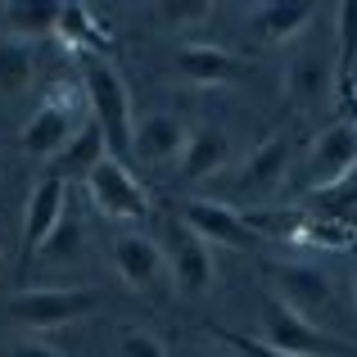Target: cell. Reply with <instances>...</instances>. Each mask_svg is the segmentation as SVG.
I'll list each match as a JSON object with an SVG mask.
<instances>
[{"instance_id":"cell-25","label":"cell","mask_w":357,"mask_h":357,"mask_svg":"<svg viewBox=\"0 0 357 357\" xmlns=\"http://www.w3.org/2000/svg\"><path fill=\"white\" fill-rule=\"evenodd\" d=\"M118 357H167V349H163V340H158L154 331L127 326V331L118 335Z\"/></svg>"},{"instance_id":"cell-9","label":"cell","mask_w":357,"mask_h":357,"mask_svg":"<svg viewBox=\"0 0 357 357\" xmlns=\"http://www.w3.org/2000/svg\"><path fill=\"white\" fill-rule=\"evenodd\" d=\"M294 176V140L271 136L240 163V172L231 176V195L236 199H267Z\"/></svg>"},{"instance_id":"cell-26","label":"cell","mask_w":357,"mask_h":357,"mask_svg":"<svg viewBox=\"0 0 357 357\" xmlns=\"http://www.w3.org/2000/svg\"><path fill=\"white\" fill-rule=\"evenodd\" d=\"M154 14L163 18L167 27H185V23H199V18L213 14L208 0H163V5H154Z\"/></svg>"},{"instance_id":"cell-5","label":"cell","mask_w":357,"mask_h":357,"mask_svg":"<svg viewBox=\"0 0 357 357\" xmlns=\"http://www.w3.org/2000/svg\"><path fill=\"white\" fill-rule=\"evenodd\" d=\"M267 276H271V294L285 307H294L303 321L321 326V331L331 321H340L335 280H331V271H321L317 262H271Z\"/></svg>"},{"instance_id":"cell-27","label":"cell","mask_w":357,"mask_h":357,"mask_svg":"<svg viewBox=\"0 0 357 357\" xmlns=\"http://www.w3.org/2000/svg\"><path fill=\"white\" fill-rule=\"evenodd\" d=\"M218 340L227 349H236L240 357H294V353H276L271 344H262L258 335H236V331H218Z\"/></svg>"},{"instance_id":"cell-23","label":"cell","mask_w":357,"mask_h":357,"mask_svg":"<svg viewBox=\"0 0 357 357\" xmlns=\"http://www.w3.org/2000/svg\"><path fill=\"white\" fill-rule=\"evenodd\" d=\"M335 32H340V50H335V77H340V105L353 100L357 86V0L335 5Z\"/></svg>"},{"instance_id":"cell-21","label":"cell","mask_w":357,"mask_h":357,"mask_svg":"<svg viewBox=\"0 0 357 357\" xmlns=\"http://www.w3.org/2000/svg\"><path fill=\"white\" fill-rule=\"evenodd\" d=\"M32 82H36V41L0 36V96L14 100L32 91Z\"/></svg>"},{"instance_id":"cell-1","label":"cell","mask_w":357,"mask_h":357,"mask_svg":"<svg viewBox=\"0 0 357 357\" xmlns=\"http://www.w3.org/2000/svg\"><path fill=\"white\" fill-rule=\"evenodd\" d=\"M82 91H86V109H91V122L105 131V145H109V158L118 163H136L131 158V131H136V118H131V91L122 82V73L105 54H82Z\"/></svg>"},{"instance_id":"cell-11","label":"cell","mask_w":357,"mask_h":357,"mask_svg":"<svg viewBox=\"0 0 357 357\" xmlns=\"http://www.w3.org/2000/svg\"><path fill=\"white\" fill-rule=\"evenodd\" d=\"M285 96L298 114H312V109L331 105L340 96V77H335V59L321 50H303L289 59L285 68Z\"/></svg>"},{"instance_id":"cell-8","label":"cell","mask_w":357,"mask_h":357,"mask_svg":"<svg viewBox=\"0 0 357 357\" xmlns=\"http://www.w3.org/2000/svg\"><path fill=\"white\" fill-rule=\"evenodd\" d=\"M86 190H91V204H96L109 222H145L149 218V190L131 176L127 163H118V158H105V163L86 176Z\"/></svg>"},{"instance_id":"cell-32","label":"cell","mask_w":357,"mask_h":357,"mask_svg":"<svg viewBox=\"0 0 357 357\" xmlns=\"http://www.w3.org/2000/svg\"><path fill=\"white\" fill-rule=\"evenodd\" d=\"M353 100H357V86H353ZM353 100H349V105H353Z\"/></svg>"},{"instance_id":"cell-4","label":"cell","mask_w":357,"mask_h":357,"mask_svg":"<svg viewBox=\"0 0 357 357\" xmlns=\"http://www.w3.org/2000/svg\"><path fill=\"white\" fill-rule=\"evenodd\" d=\"M353 167H357V127L349 118H340L307 140L303 158L294 163V185L307 195H321L331 185H340Z\"/></svg>"},{"instance_id":"cell-28","label":"cell","mask_w":357,"mask_h":357,"mask_svg":"<svg viewBox=\"0 0 357 357\" xmlns=\"http://www.w3.org/2000/svg\"><path fill=\"white\" fill-rule=\"evenodd\" d=\"M0 357H63V353L54 349V344L36 340V335H23V340L5 344V349H0Z\"/></svg>"},{"instance_id":"cell-6","label":"cell","mask_w":357,"mask_h":357,"mask_svg":"<svg viewBox=\"0 0 357 357\" xmlns=\"http://www.w3.org/2000/svg\"><path fill=\"white\" fill-rule=\"evenodd\" d=\"M262 344H271L276 353H294V357H357L353 344H344L335 331L303 321L276 294L262 298Z\"/></svg>"},{"instance_id":"cell-29","label":"cell","mask_w":357,"mask_h":357,"mask_svg":"<svg viewBox=\"0 0 357 357\" xmlns=\"http://www.w3.org/2000/svg\"><path fill=\"white\" fill-rule=\"evenodd\" d=\"M353 298H357V244H353Z\"/></svg>"},{"instance_id":"cell-16","label":"cell","mask_w":357,"mask_h":357,"mask_svg":"<svg viewBox=\"0 0 357 357\" xmlns=\"http://www.w3.org/2000/svg\"><path fill=\"white\" fill-rule=\"evenodd\" d=\"M227 163H231V136H227V127L204 122V127H195L190 140H185V154H181V172H176V181H181V185L213 181V176L227 172Z\"/></svg>"},{"instance_id":"cell-30","label":"cell","mask_w":357,"mask_h":357,"mask_svg":"<svg viewBox=\"0 0 357 357\" xmlns=\"http://www.w3.org/2000/svg\"><path fill=\"white\" fill-rule=\"evenodd\" d=\"M344 109H349V122L357 127V100H353V105H344Z\"/></svg>"},{"instance_id":"cell-31","label":"cell","mask_w":357,"mask_h":357,"mask_svg":"<svg viewBox=\"0 0 357 357\" xmlns=\"http://www.w3.org/2000/svg\"><path fill=\"white\" fill-rule=\"evenodd\" d=\"M199 357H222V353H199Z\"/></svg>"},{"instance_id":"cell-24","label":"cell","mask_w":357,"mask_h":357,"mask_svg":"<svg viewBox=\"0 0 357 357\" xmlns=\"http://www.w3.org/2000/svg\"><path fill=\"white\" fill-rule=\"evenodd\" d=\"M77 244H82V222H77V213H73V204H68V213H63L59 227L45 236V244H41V253H36V258L63 262V258H73V253H77Z\"/></svg>"},{"instance_id":"cell-15","label":"cell","mask_w":357,"mask_h":357,"mask_svg":"<svg viewBox=\"0 0 357 357\" xmlns=\"http://www.w3.org/2000/svg\"><path fill=\"white\" fill-rule=\"evenodd\" d=\"M114 271L122 276L127 289H154L158 280H163V271H167V253L149 236L127 231V236L114 240Z\"/></svg>"},{"instance_id":"cell-12","label":"cell","mask_w":357,"mask_h":357,"mask_svg":"<svg viewBox=\"0 0 357 357\" xmlns=\"http://www.w3.org/2000/svg\"><path fill=\"white\" fill-rule=\"evenodd\" d=\"M63 213H68V185H63L59 176L45 172L41 181L32 185L27 204H23V231H18V244H23V262H32L36 253H41L45 236L59 227Z\"/></svg>"},{"instance_id":"cell-3","label":"cell","mask_w":357,"mask_h":357,"mask_svg":"<svg viewBox=\"0 0 357 357\" xmlns=\"http://www.w3.org/2000/svg\"><path fill=\"white\" fill-rule=\"evenodd\" d=\"M86 114H91V109H86V91H82V86H54L50 100H41V105L32 109V118L23 122V131H18V149L50 163V158L82 131Z\"/></svg>"},{"instance_id":"cell-2","label":"cell","mask_w":357,"mask_h":357,"mask_svg":"<svg viewBox=\"0 0 357 357\" xmlns=\"http://www.w3.org/2000/svg\"><path fill=\"white\" fill-rule=\"evenodd\" d=\"M105 303V294L91 285H41V289H18V294L5 298V317L14 326H23L27 335H50V331H63V326L91 317L96 307Z\"/></svg>"},{"instance_id":"cell-7","label":"cell","mask_w":357,"mask_h":357,"mask_svg":"<svg viewBox=\"0 0 357 357\" xmlns=\"http://www.w3.org/2000/svg\"><path fill=\"white\" fill-rule=\"evenodd\" d=\"M307 244H326V249H353L357 244V167L340 185L312 195L303 208V236Z\"/></svg>"},{"instance_id":"cell-19","label":"cell","mask_w":357,"mask_h":357,"mask_svg":"<svg viewBox=\"0 0 357 357\" xmlns=\"http://www.w3.org/2000/svg\"><path fill=\"white\" fill-rule=\"evenodd\" d=\"M176 77L195 82V86H222V82H236L240 77V59L222 45L208 41H195L176 50Z\"/></svg>"},{"instance_id":"cell-13","label":"cell","mask_w":357,"mask_h":357,"mask_svg":"<svg viewBox=\"0 0 357 357\" xmlns=\"http://www.w3.org/2000/svg\"><path fill=\"white\" fill-rule=\"evenodd\" d=\"M185 140H190V131H185V122L176 114H145L136 122V131H131V158L145 167H163V163H181L185 154Z\"/></svg>"},{"instance_id":"cell-10","label":"cell","mask_w":357,"mask_h":357,"mask_svg":"<svg viewBox=\"0 0 357 357\" xmlns=\"http://www.w3.org/2000/svg\"><path fill=\"white\" fill-rule=\"evenodd\" d=\"M181 227L195 231L204 244H222V249H253V244H262V236L249 227V218H240V208H231L222 199H185Z\"/></svg>"},{"instance_id":"cell-18","label":"cell","mask_w":357,"mask_h":357,"mask_svg":"<svg viewBox=\"0 0 357 357\" xmlns=\"http://www.w3.org/2000/svg\"><path fill=\"white\" fill-rule=\"evenodd\" d=\"M109 158V145H105V131L96 127V122H82V131L68 140V145L59 149V154L50 158V176H59L63 185H73V181H86L91 172H96L100 163Z\"/></svg>"},{"instance_id":"cell-20","label":"cell","mask_w":357,"mask_h":357,"mask_svg":"<svg viewBox=\"0 0 357 357\" xmlns=\"http://www.w3.org/2000/svg\"><path fill=\"white\" fill-rule=\"evenodd\" d=\"M54 36H59L77 59H82V54H105V59H109V50H114V32H109V23H100L86 5H63L59 32H54Z\"/></svg>"},{"instance_id":"cell-22","label":"cell","mask_w":357,"mask_h":357,"mask_svg":"<svg viewBox=\"0 0 357 357\" xmlns=\"http://www.w3.org/2000/svg\"><path fill=\"white\" fill-rule=\"evenodd\" d=\"M0 14H5V23H9V36H23V41H41V36L59 32V14H63V5H54V0H9Z\"/></svg>"},{"instance_id":"cell-14","label":"cell","mask_w":357,"mask_h":357,"mask_svg":"<svg viewBox=\"0 0 357 357\" xmlns=\"http://www.w3.org/2000/svg\"><path fill=\"white\" fill-rule=\"evenodd\" d=\"M167 271H172V285L181 289L185 298H199L213 289V253L195 231H185L181 222L172 227V249H167Z\"/></svg>"},{"instance_id":"cell-17","label":"cell","mask_w":357,"mask_h":357,"mask_svg":"<svg viewBox=\"0 0 357 357\" xmlns=\"http://www.w3.org/2000/svg\"><path fill=\"white\" fill-rule=\"evenodd\" d=\"M317 14H321V9H317L312 0H267V5L249 9V27L262 45H285V41H294V36H303V27L312 23Z\"/></svg>"}]
</instances>
